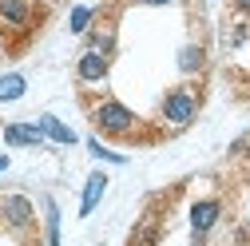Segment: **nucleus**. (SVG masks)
Returning a JSON list of instances; mask_svg holds the SVG:
<instances>
[{
	"mask_svg": "<svg viewBox=\"0 0 250 246\" xmlns=\"http://www.w3.org/2000/svg\"><path fill=\"white\" fill-rule=\"evenodd\" d=\"M36 127H40L44 135H52V139H60V143H76V131H68V127H64V123H60L56 115H44V119L36 123Z\"/></svg>",
	"mask_w": 250,
	"mask_h": 246,
	"instance_id": "nucleus-8",
	"label": "nucleus"
},
{
	"mask_svg": "<svg viewBox=\"0 0 250 246\" xmlns=\"http://www.w3.org/2000/svg\"><path fill=\"white\" fill-rule=\"evenodd\" d=\"M48 246H60V210L48 199Z\"/></svg>",
	"mask_w": 250,
	"mask_h": 246,
	"instance_id": "nucleus-11",
	"label": "nucleus"
},
{
	"mask_svg": "<svg viewBox=\"0 0 250 246\" xmlns=\"http://www.w3.org/2000/svg\"><path fill=\"white\" fill-rule=\"evenodd\" d=\"M40 127H4V139L8 143H40Z\"/></svg>",
	"mask_w": 250,
	"mask_h": 246,
	"instance_id": "nucleus-9",
	"label": "nucleus"
},
{
	"mask_svg": "<svg viewBox=\"0 0 250 246\" xmlns=\"http://www.w3.org/2000/svg\"><path fill=\"white\" fill-rule=\"evenodd\" d=\"M107 68H111V60H107V52H96V48H91V52H83L80 56V80L83 83H100L104 76H107Z\"/></svg>",
	"mask_w": 250,
	"mask_h": 246,
	"instance_id": "nucleus-3",
	"label": "nucleus"
},
{
	"mask_svg": "<svg viewBox=\"0 0 250 246\" xmlns=\"http://www.w3.org/2000/svg\"><path fill=\"white\" fill-rule=\"evenodd\" d=\"M218 210H223V206H218L214 199L195 203V210H191V223H195V230H199V234H203V230H210V226L218 223Z\"/></svg>",
	"mask_w": 250,
	"mask_h": 246,
	"instance_id": "nucleus-5",
	"label": "nucleus"
},
{
	"mask_svg": "<svg viewBox=\"0 0 250 246\" xmlns=\"http://www.w3.org/2000/svg\"><path fill=\"white\" fill-rule=\"evenodd\" d=\"M151 4H167V0H151Z\"/></svg>",
	"mask_w": 250,
	"mask_h": 246,
	"instance_id": "nucleus-15",
	"label": "nucleus"
},
{
	"mask_svg": "<svg viewBox=\"0 0 250 246\" xmlns=\"http://www.w3.org/2000/svg\"><path fill=\"white\" fill-rule=\"evenodd\" d=\"M104 187H107V179H104V175L96 171V175L87 179V191H83V203H80V219H87V214L96 210V203L104 199Z\"/></svg>",
	"mask_w": 250,
	"mask_h": 246,
	"instance_id": "nucleus-4",
	"label": "nucleus"
},
{
	"mask_svg": "<svg viewBox=\"0 0 250 246\" xmlns=\"http://www.w3.org/2000/svg\"><path fill=\"white\" fill-rule=\"evenodd\" d=\"M179 64H183V72H195V68H203V52H199V48H187Z\"/></svg>",
	"mask_w": 250,
	"mask_h": 246,
	"instance_id": "nucleus-12",
	"label": "nucleus"
},
{
	"mask_svg": "<svg viewBox=\"0 0 250 246\" xmlns=\"http://www.w3.org/2000/svg\"><path fill=\"white\" fill-rule=\"evenodd\" d=\"M24 96V76H4L0 80V100H20Z\"/></svg>",
	"mask_w": 250,
	"mask_h": 246,
	"instance_id": "nucleus-10",
	"label": "nucleus"
},
{
	"mask_svg": "<svg viewBox=\"0 0 250 246\" xmlns=\"http://www.w3.org/2000/svg\"><path fill=\"white\" fill-rule=\"evenodd\" d=\"M234 4H238V8H242V12H250V0H234Z\"/></svg>",
	"mask_w": 250,
	"mask_h": 246,
	"instance_id": "nucleus-14",
	"label": "nucleus"
},
{
	"mask_svg": "<svg viewBox=\"0 0 250 246\" xmlns=\"http://www.w3.org/2000/svg\"><path fill=\"white\" fill-rule=\"evenodd\" d=\"M4 219L12 226H28V223H32V206H28V199H20V195L4 199Z\"/></svg>",
	"mask_w": 250,
	"mask_h": 246,
	"instance_id": "nucleus-6",
	"label": "nucleus"
},
{
	"mask_svg": "<svg viewBox=\"0 0 250 246\" xmlns=\"http://www.w3.org/2000/svg\"><path fill=\"white\" fill-rule=\"evenodd\" d=\"M0 16L12 28H24L28 24V0H0Z\"/></svg>",
	"mask_w": 250,
	"mask_h": 246,
	"instance_id": "nucleus-7",
	"label": "nucleus"
},
{
	"mask_svg": "<svg viewBox=\"0 0 250 246\" xmlns=\"http://www.w3.org/2000/svg\"><path fill=\"white\" fill-rule=\"evenodd\" d=\"M135 123H139V119L123 107V103H115V100H107V103L96 107V127H104V131H111V135H127Z\"/></svg>",
	"mask_w": 250,
	"mask_h": 246,
	"instance_id": "nucleus-2",
	"label": "nucleus"
},
{
	"mask_svg": "<svg viewBox=\"0 0 250 246\" xmlns=\"http://www.w3.org/2000/svg\"><path fill=\"white\" fill-rule=\"evenodd\" d=\"M87 24H91V8H76L72 12V32H87Z\"/></svg>",
	"mask_w": 250,
	"mask_h": 246,
	"instance_id": "nucleus-13",
	"label": "nucleus"
},
{
	"mask_svg": "<svg viewBox=\"0 0 250 246\" xmlns=\"http://www.w3.org/2000/svg\"><path fill=\"white\" fill-rule=\"evenodd\" d=\"M195 96H191V87H175L167 91V100H163V119L171 123V127H187V123L195 119Z\"/></svg>",
	"mask_w": 250,
	"mask_h": 246,
	"instance_id": "nucleus-1",
	"label": "nucleus"
}]
</instances>
